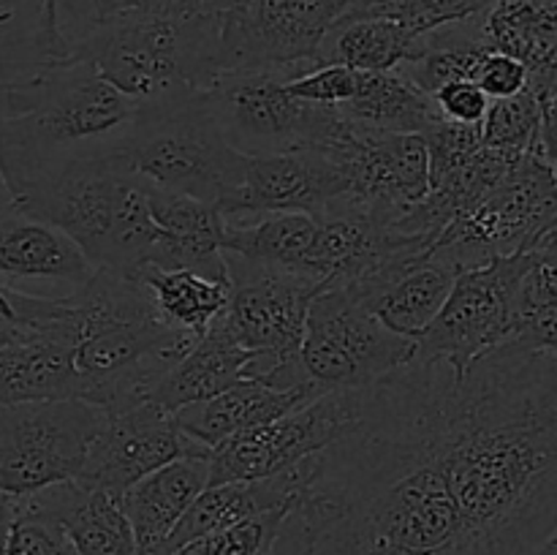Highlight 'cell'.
<instances>
[{
    "label": "cell",
    "instance_id": "17",
    "mask_svg": "<svg viewBox=\"0 0 557 555\" xmlns=\"http://www.w3.org/2000/svg\"><path fill=\"white\" fill-rule=\"evenodd\" d=\"M348 188L346 166L324 147L245 156L243 185L221 210L226 221L270 212H310L324 218L346 199Z\"/></svg>",
    "mask_w": 557,
    "mask_h": 555
},
{
    "label": "cell",
    "instance_id": "28",
    "mask_svg": "<svg viewBox=\"0 0 557 555\" xmlns=\"http://www.w3.org/2000/svg\"><path fill=\"white\" fill-rule=\"evenodd\" d=\"M337 112L359 128L392 131V134H424L441 120L433 96L413 85L400 69L362 71L357 96L343 103Z\"/></svg>",
    "mask_w": 557,
    "mask_h": 555
},
{
    "label": "cell",
    "instance_id": "26",
    "mask_svg": "<svg viewBox=\"0 0 557 555\" xmlns=\"http://www.w3.org/2000/svg\"><path fill=\"white\" fill-rule=\"evenodd\" d=\"M422 49V36L397 14L346 16L319 49L315 65L341 63L359 71H397Z\"/></svg>",
    "mask_w": 557,
    "mask_h": 555
},
{
    "label": "cell",
    "instance_id": "3",
    "mask_svg": "<svg viewBox=\"0 0 557 555\" xmlns=\"http://www.w3.org/2000/svg\"><path fill=\"white\" fill-rule=\"evenodd\" d=\"M69 303L82 400L107 411L150 400L158 381L199 341L158 316L136 272L96 270Z\"/></svg>",
    "mask_w": 557,
    "mask_h": 555
},
{
    "label": "cell",
    "instance_id": "22",
    "mask_svg": "<svg viewBox=\"0 0 557 555\" xmlns=\"http://www.w3.org/2000/svg\"><path fill=\"white\" fill-rule=\"evenodd\" d=\"M319 395L321 390H315V386L277 390V386L264 384L259 379H245L232 390L210 397V400L183 406L180 411H174V417L190 439L215 449L223 441L248 433V430L264 428V424L286 417L294 408L305 406Z\"/></svg>",
    "mask_w": 557,
    "mask_h": 555
},
{
    "label": "cell",
    "instance_id": "23",
    "mask_svg": "<svg viewBox=\"0 0 557 555\" xmlns=\"http://www.w3.org/2000/svg\"><path fill=\"white\" fill-rule=\"evenodd\" d=\"M30 501L60 520L79 555H139L123 495L71 479L30 495Z\"/></svg>",
    "mask_w": 557,
    "mask_h": 555
},
{
    "label": "cell",
    "instance_id": "16",
    "mask_svg": "<svg viewBox=\"0 0 557 555\" xmlns=\"http://www.w3.org/2000/svg\"><path fill=\"white\" fill-rule=\"evenodd\" d=\"M190 455H212V449L190 439L161 403L141 400L123 411H107L79 482L125 495L152 471Z\"/></svg>",
    "mask_w": 557,
    "mask_h": 555
},
{
    "label": "cell",
    "instance_id": "20",
    "mask_svg": "<svg viewBox=\"0 0 557 555\" xmlns=\"http://www.w3.org/2000/svg\"><path fill=\"white\" fill-rule=\"evenodd\" d=\"M145 180V177H141ZM147 201L161 237L152 245L147 264L163 270H194L215 281L232 283L226 261V215L212 201L174 194L147 183Z\"/></svg>",
    "mask_w": 557,
    "mask_h": 555
},
{
    "label": "cell",
    "instance_id": "12",
    "mask_svg": "<svg viewBox=\"0 0 557 555\" xmlns=\"http://www.w3.org/2000/svg\"><path fill=\"white\" fill-rule=\"evenodd\" d=\"M364 390L321 392L286 417L218 444L210 455V484L270 479L321 455L359 422Z\"/></svg>",
    "mask_w": 557,
    "mask_h": 555
},
{
    "label": "cell",
    "instance_id": "1",
    "mask_svg": "<svg viewBox=\"0 0 557 555\" xmlns=\"http://www.w3.org/2000/svg\"><path fill=\"white\" fill-rule=\"evenodd\" d=\"M455 375L413 357L364 390L359 422L310 462L299 495L305 555H482L441 457Z\"/></svg>",
    "mask_w": 557,
    "mask_h": 555
},
{
    "label": "cell",
    "instance_id": "37",
    "mask_svg": "<svg viewBox=\"0 0 557 555\" xmlns=\"http://www.w3.org/2000/svg\"><path fill=\"white\" fill-rule=\"evenodd\" d=\"M433 101L444 120L479 125L487 118L493 98H490L473 79H455L449 82V85L438 87V90L433 92Z\"/></svg>",
    "mask_w": 557,
    "mask_h": 555
},
{
    "label": "cell",
    "instance_id": "2",
    "mask_svg": "<svg viewBox=\"0 0 557 555\" xmlns=\"http://www.w3.org/2000/svg\"><path fill=\"white\" fill-rule=\"evenodd\" d=\"M141 107L76 54H44L0 36V177L11 199L52 183L71 166L120 156Z\"/></svg>",
    "mask_w": 557,
    "mask_h": 555
},
{
    "label": "cell",
    "instance_id": "5",
    "mask_svg": "<svg viewBox=\"0 0 557 555\" xmlns=\"http://www.w3.org/2000/svg\"><path fill=\"white\" fill-rule=\"evenodd\" d=\"M14 205L69 234L96 270L134 275L161 237L145 180L120 156L76 163Z\"/></svg>",
    "mask_w": 557,
    "mask_h": 555
},
{
    "label": "cell",
    "instance_id": "11",
    "mask_svg": "<svg viewBox=\"0 0 557 555\" xmlns=\"http://www.w3.org/2000/svg\"><path fill=\"white\" fill-rule=\"evenodd\" d=\"M557 218V172L544 147L522 152L504 180L435 239L460 270L531 248Z\"/></svg>",
    "mask_w": 557,
    "mask_h": 555
},
{
    "label": "cell",
    "instance_id": "35",
    "mask_svg": "<svg viewBox=\"0 0 557 555\" xmlns=\"http://www.w3.org/2000/svg\"><path fill=\"white\" fill-rule=\"evenodd\" d=\"M359 82H362V71L359 69H348V65L341 63H326L313 65V69L299 76H292L286 82V87L292 96L302 98V101L341 109L343 103H348L357 96Z\"/></svg>",
    "mask_w": 557,
    "mask_h": 555
},
{
    "label": "cell",
    "instance_id": "41",
    "mask_svg": "<svg viewBox=\"0 0 557 555\" xmlns=\"http://www.w3.org/2000/svg\"><path fill=\"white\" fill-rule=\"evenodd\" d=\"M90 3H92V22H101V20H109V16L123 14V11L163 3V0H90Z\"/></svg>",
    "mask_w": 557,
    "mask_h": 555
},
{
    "label": "cell",
    "instance_id": "30",
    "mask_svg": "<svg viewBox=\"0 0 557 555\" xmlns=\"http://www.w3.org/2000/svg\"><path fill=\"white\" fill-rule=\"evenodd\" d=\"M321 218L310 212H270V215L226 221L223 250L245 261L286 267L308 275L310 250L315 245Z\"/></svg>",
    "mask_w": 557,
    "mask_h": 555
},
{
    "label": "cell",
    "instance_id": "36",
    "mask_svg": "<svg viewBox=\"0 0 557 555\" xmlns=\"http://www.w3.org/2000/svg\"><path fill=\"white\" fill-rule=\"evenodd\" d=\"M493 3L495 0H408L400 16L419 36H424V33L438 30V27L473 20Z\"/></svg>",
    "mask_w": 557,
    "mask_h": 555
},
{
    "label": "cell",
    "instance_id": "44",
    "mask_svg": "<svg viewBox=\"0 0 557 555\" xmlns=\"http://www.w3.org/2000/svg\"><path fill=\"white\" fill-rule=\"evenodd\" d=\"M528 555H557V526Z\"/></svg>",
    "mask_w": 557,
    "mask_h": 555
},
{
    "label": "cell",
    "instance_id": "38",
    "mask_svg": "<svg viewBox=\"0 0 557 555\" xmlns=\"http://www.w3.org/2000/svg\"><path fill=\"white\" fill-rule=\"evenodd\" d=\"M473 82L495 101V98H511L525 90L531 85V74L517 58L490 49V52H484Z\"/></svg>",
    "mask_w": 557,
    "mask_h": 555
},
{
    "label": "cell",
    "instance_id": "4",
    "mask_svg": "<svg viewBox=\"0 0 557 555\" xmlns=\"http://www.w3.org/2000/svg\"><path fill=\"white\" fill-rule=\"evenodd\" d=\"M141 109L172 107L210 90L221 76V16L196 14L174 0L92 22L71 41Z\"/></svg>",
    "mask_w": 557,
    "mask_h": 555
},
{
    "label": "cell",
    "instance_id": "34",
    "mask_svg": "<svg viewBox=\"0 0 557 555\" xmlns=\"http://www.w3.org/2000/svg\"><path fill=\"white\" fill-rule=\"evenodd\" d=\"M422 136L428 139L430 147V180H433V185L451 177L455 172H460L484 147L482 123L466 125L441 118Z\"/></svg>",
    "mask_w": 557,
    "mask_h": 555
},
{
    "label": "cell",
    "instance_id": "47",
    "mask_svg": "<svg viewBox=\"0 0 557 555\" xmlns=\"http://www.w3.org/2000/svg\"><path fill=\"white\" fill-rule=\"evenodd\" d=\"M11 194H9V188H5V183H3V177H0V205H11Z\"/></svg>",
    "mask_w": 557,
    "mask_h": 555
},
{
    "label": "cell",
    "instance_id": "14",
    "mask_svg": "<svg viewBox=\"0 0 557 555\" xmlns=\"http://www.w3.org/2000/svg\"><path fill=\"white\" fill-rule=\"evenodd\" d=\"M348 0H243L221 16V74L315 65Z\"/></svg>",
    "mask_w": 557,
    "mask_h": 555
},
{
    "label": "cell",
    "instance_id": "45",
    "mask_svg": "<svg viewBox=\"0 0 557 555\" xmlns=\"http://www.w3.org/2000/svg\"><path fill=\"white\" fill-rule=\"evenodd\" d=\"M20 3L22 0H0V27H5L11 20H14Z\"/></svg>",
    "mask_w": 557,
    "mask_h": 555
},
{
    "label": "cell",
    "instance_id": "31",
    "mask_svg": "<svg viewBox=\"0 0 557 555\" xmlns=\"http://www.w3.org/2000/svg\"><path fill=\"white\" fill-rule=\"evenodd\" d=\"M305 547L308 526L297 498L292 506L190 539L166 555H305Z\"/></svg>",
    "mask_w": 557,
    "mask_h": 555
},
{
    "label": "cell",
    "instance_id": "19",
    "mask_svg": "<svg viewBox=\"0 0 557 555\" xmlns=\"http://www.w3.org/2000/svg\"><path fill=\"white\" fill-rule=\"evenodd\" d=\"M96 275V267L58 226L0 205V283L36 297L65 299Z\"/></svg>",
    "mask_w": 557,
    "mask_h": 555
},
{
    "label": "cell",
    "instance_id": "27",
    "mask_svg": "<svg viewBox=\"0 0 557 555\" xmlns=\"http://www.w3.org/2000/svg\"><path fill=\"white\" fill-rule=\"evenodd\" d=\"M460 272L462 270L457 267V261H451L449 256L441 254L433 245V250H428L422 259L408 264L381 292L373 310L397 335L419 341L422 332L433 324L435 316L446 305Z\"/></svg>",
    "mask_w": 557,
    "mask_h": 555
},
{
    "label": "cell",
    "instance_id": "24",
    "mask_svg": "<svg viewBox=\"0 0 557 555\" xmlns=\"http://www.w3.org/2000/svg\"><path fill=\"white\" fill-rule=\"evenodd\" d=\"M479 30L490 49L525 65L544 103L557 85V0H495L479 14Z\"/></svg>",
    "mask_w": 557,
    "mask_h": 555
},
{
    "label": "cell",
    "instance_id": "25",
    "mask_svg": "<svg viewBox=\"0 0 557 555\" xmlns=\"http://www.w3.org/2000/svg\"><path fill=\"white\" fill-rule=\"evenodd\" d=\"M253 368L256 354L234 343L221 326H215L169 368V373L152 390L150 400L161 403L166 411L174 414L190 403L210 400L237 386L239 381L253 379Z\"/></svg>",
    "mask_w": 557,
    "mask_h": 555
},
{
    "label": "cell",
    "instance_id": "46",
    "mask_svg": "<svg viewBox=\"0 0 557 555\" xmlns=\"http://www.w3.org/2000/svg\"><path fill=\"white\" fill-rule=\"evenodd\" d=\"M542 237H547V239H549V243H553V245H555V248H557V218H555V221H553V226H549V229H547V232H544V234H542Z\"/></svg>",
    "mask_w": 557,
    "mask_h": 555
},
{
    "label": "cell",
    "instance_id": "40",
    "mask_svg": "<svg viewBox=\"0 0 557 555\" xmlns=\"http://www.w3.org/2000/svg\"><path fill=\"white\" fill-rule=\"evenodd\" d=\"M408 0H348L346 16H368V14H403ZM343 16V20H346Z\"/></svg>",
    "mask_w": 557,
    "mask_h": 555
},
{
    "label": "cell",
    "instance_id": "32",
    "mask_svg": "<svg viewBox=\"0 0 557 555\" xmlns=\"http://www.w3.org/2000/svg\"><path fill=\"white\" fill-rule=\"evenodd\" d=\"M544 103L531 85L511 98H495L482 123L484 145L506 152H528L542 147Z\"/></svg>",
    "mask_w": 557,
    "mask_h": 555
},
{
    "label": "cell",
    "instance_id": "33",
    "mask_svg": "<svg viewBox=\"0 0 557 555\" xmlns=\"http://www.w3.org/2000/svg\"><path fill=\"white\" fill-rule=\"evenodd\" d=\"M5 555H79L74 542L49 511L30 498L16 501V515L5 539Z\"/></svg>",
    "mask_w": 557,
    "mask_h": 555
},
{
    "label": "cell",
    "instance_id": "9",
    "mask_svg": "<svg viewBox=\"0 0 557 555\" xmlns=\"http://www.w3.org/2000/svg\"><path fill=\"white\" fill-rule=\"evenodd\" d=\"M299 69H264L221 74L210 87L218 120L228 141L245 156H270L305 147H330L348 128L337 109L292 96L286 82L305 74Z\"/></svg>",
    "mask_w": 557,
    "mask_h": 555
},
{
    "label": "cell",
    "instance_id": "10",
    "mask_svg": "<svg viewBox=\"0 0 557 555\" xmlns=\"http://www.w3.org/2000/svg\"><path fill=\"white\" fill-rule=\"evenodd\" d=\"M103 422L107 408L87 400L0 406V490L22 501L79 479Z\"/></svg>",
    "mask_w": 557,
    "mask_h": 555
},
{
    "label": "cell",
    "instance_id": "6",
    "mask_svg": "<svg viewBox=\"0 0 557 555\" xmlns=\"http://www.w3.org/2000/svg\"><path fill=\"white\" fill-rule=\"evenodd\" d=\"M120 161L158 188L218 207L245 177V152L228 141L210 90L172 107L141 109Z\"/></svg>",
    "mask_w": 557,
    "mask_h": 555
},
{
    "label": "cell",
    "instance_id": "21",
    "mask_svg": "<svg viewBox=\"0 0 557 555\" xmlns=\"http://www.w3.org/2000/svg\"><path fill=\"white\" fill-rule=\"evenodd\" d=\"M210 455H190L158 468L123 495L139 555H163L174 528L210 488Z\"/></svg>",
    "mask_w": 557,
    "mask_h": 555
},
{
    "label": "cell",
    "instance_id": "8",
    "mask_svg": "<svg viewBox=\"0 0 557 555\" xmlns=\"http://www.w3.org/2000/svg\"><path fill=\"white\" fill-rule=\"evenodd\" d=\"M302 368L321 392L364 390L417 357V341L397 335L346 283H324L308 310Z\"/></svg>",
    "mask_w": 557,
    "mask_h": 555
},
{
    "label": "cell",
    "instance_id": "18",
    "mask_svg": "<svg viewBox=\"0 0 557 555\" xmlns=\"http://www.w3.org/2000/svg\"><path fill=\"white\" fill-rule=\"evenodd\" d=\"M41 400H82L69 297L58 313L0 332V406Z\"/></svg>",
    "mask_w": 557,
    "mask_h": 555
},
{
    "label": "cell",
    "instance_id": "43",
    "mask_svg": "<svg viewBox=\"0 0 557 555\" xmlns=\"http://www.w3.org/2000/svg\"><path fill=\"white\" fill-rule=\"evenodd\" d=\"M16 515V498L0 490V555H5V539H9V528Z\"/></svg>",
    "mask_w": 557,
    "mask_h": 555
},
{
    "label": "cell",
    "instance_id": "29",
    "mask_svg": "<svg viewBox=\"0 0 557 555\" xmlns=\"http://www.w3.org/2000/svg\"><path fill=\"white\" fill-rule=\"evenodd\" d=\"M158 316L190 337H205L226 316L232 283L215 281L194 270H163L145 264L139 272Z\"/></svg>",
    "mask_w": 557,
    "mask_h": 555
},
{
    "label": "cell",
    "instance_id": "15",
    "mask_svg": "<svg viewBox=\"0 0 557 555\" xmlns=\"http://www.w3.org/2000/svg\"><path fill=\"white\" fill-rule=\"evenodd\" d=\"M324 150L341 158L351 183L348 196L332 212H362L395 223L433 188L430 147L422 134L370 131L348 120L346 134Z\"/></svg>",
    "mask_w": 557,
    "mask_h": 555
},
{
    "label": "cell",
    "instance_id": "42",
    "mask_svg": "<svg viewBox=\"0 0 557 555\" xmlns=\"http://www.w3.org/2000/svg\"><path fill=\"white\" fill-rule=\"evenodd\" d=\"M183 9L196 11V14H207V16H223L226 11L237 9L243 0H174Z\"/></svg>",
    "mask_w": 557,
    "mask_h": 555
},
{
    "label": "cell",
    "instance_id": "7",
    "mask_svg": "<svg viewBox=\"0 0 557 555\" xmlns=\"http://www.w3.org/2000/svg\"><path fill=\"white\" fill-rule=\"evenodd\" d=\"M232 297L221 330L256 354L253 379L277 390L310 384L302 368V341L308 310L324 283L286 267L256 264L226 254ZM319 390V386H315Z\"/></svg>",
    "mask_w": 557,
    "mask_h": 555
},
{
    "label": "cell",
    "instance_id": "39",
    "mask_svg": "<svg viewBox=\"0 0 557 555\" xmlns=\"http://www.w3.org/2000/svg\"><path fill=\"white\" fill-rule=\"evenodd\" d=\"M63 299L36 297V294L16 292V288L0 283V330H14V326L33 324L47 316L58 313Z\"/></svg>",
    "mask_w": 557,
    "mask_h": 555
},
{
    "label": "cell",
    "instance_id": "13",
    "mask_svg": "<svg viewBox=\"0 0 557 555\" xmlns=\"http://www.w3.org/2000/svg\"><path fill=\"white\" fill-rule=\"evenodd\" d=\"M525 267V250L484 267L462 270L449 299L417 341V357L466 370L509 341L515 332V288Z\"/></svg>",
    "mask_w": 557,
    "mask_h": 555
}]
</instances>
